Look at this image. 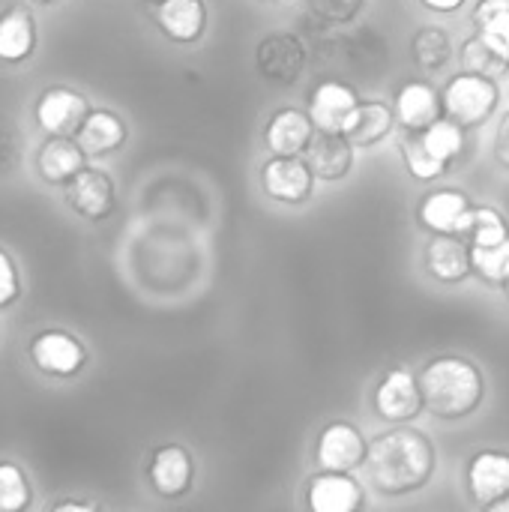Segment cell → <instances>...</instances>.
Here are the masks:
<instances>
[{"label":"cell","instance_id":"obj_30","mask_svg":"<svg viewBox=\"0 0 509 512\" xmlns=\"http://www.w3.org/2000/svg\"><path fill=\"white\" fill-rule=\"evenodd\" d=\"M462 66L468 72H480V75H489V78H501L509 69L507 60L495 48H489L480 36H471L462 45Z\"/></svg>","mask_w":509,"mask_h":512},{"label":"cell","instance_id":"obj_35","mask_svg":"<svg viewBox=\"0 0 509 512\" xmlns=\"http://www.w3.org/2000/svg\"><path fill=\"white\" fill-rule=\"evenodd\" d=\"M495 159H498L501 168L509 171V111L501 117L498 132H495Z\"/></svg>","mask_w":509,"mask_h":512},{"label":"cell","instance_id":"obj_7","mask_svg":"<svg viewBox=\"0 0 509 512\" xmlns=\"http://www.w3.org/2000/svg\"><path fill=\"white\" fill-rule=\"evenodd\" d=\"M423 390H420V378L411 375L408 369L396 366L390 369L378 390H375V414L393 426L399 423H411L420 411H423Z\"/></svg>","mask_w":509,"mask_h":512},{"label":"cell","instance_id":"obj_41","mask_svg":"<svg viewBox=\"0 0 509 512\" xmlns=\"http://www.w3.org/2000/svg\"><path fill=\"white\" fill-rule=\"evenodd\" d=\"M267 3H273V0H267Z\"/></svg>","mask_w":509,"mask_h":512},{"label":"cell","instance_id":"obj_14","mask_svg":"<svg viewBox=\"0 0 509 512\" xmlns=\"http://www.w3.org/2000/svg\"><path fill=\"white\" fill-rule=\"evenodd\" d=\"M30 357L33 363L45 372V375H54V378H72L84 360H87V351L84 345L63 333V330H48V333H39L30 345Z\"/></svg>","mask_w":509,"mask_h":512},{"label":"cell","instance_id":"obj_36","mask_svg":"<svg viewBox=\"0 0 509 512\" xmlns=\"http://www.w3.org/2000/svg\"><path fill=\"white\" fill-rule=\"evenodd\" d=\"M420 3L432 12H456L465 6V0H420Z\"/></svg>","mask_w":509,"mask_h":512},{"label":"cell","instance_id":"obj_25","mask_svg":"<svg viewBox=\"0 0 509 512\" xmlns=\"http://www.w3.org/2000/svg\"><path fill=\"white\" fill-rule=\"evenodd\" d=\"M477 36L509 63V0H480L474 9Z\"/></svg>","mask_w":509,"mask_h":512},{"label":"cell","instance_id":"obj_26","mask_svg":"<svg viewBox=\"0 0 509 512\" xmlns=\"http://www.w3.org/2000/svg\"><path fill=\"white\" fill-rule=\"evenodd\" d=\"M411 54H414L420 69L441 72L453 60V39H450L447 27H441V24L420 27L411 39Z\"/></svg>","mask_w":509,"mask_h":512},{"label":"cell","instance_id":"obj_8","mask_svg":"<svg viewBox=\"0 0 509 512\" xmlns=\"http://www.w3.org/2000/svg\"><path fill=\"white\" fill-rule=\"evenodd\" d=\"M465 489L471 501L483 510H492L501 498L509 495V453L504 450H483L468 462Z\"/></svg>","mask_w":509,"mask_h":512},{"label":"cell","instance_id":"obj_12","mask_svg":"<svg viewBox=\"0 0 509 512\" xmlns=\"http://www.w3.org/2000/svg\"><path fill=\"white\" fill-rule=\"evenodd\" d=\"M66 201L78 216H84L90 222H102L114 210V183L105 171L84 165L66 183Z\"/></svg>","mask_w":509,"mask_h":512},{"label":"cell","instance_id":"obj_31","mask_svg":"<svg viewBox=\"0 0 509 512\" xmlns=\"http://www.w3.org/2000/svg\"><path fill=\"white\" fill-rule=\"evenodd\" d=\"M471 246H492V243H501L509 237L507 219L495 210V207H474V216H471V225H468V234Z\"/></svg>","mask_w":509,"mask_h":512},{"label":"cell","instance_id":"obj_32","mask_svg":"<svg viewBox=\"0 0 509 512\" xmlns=\"http://www.w3.org/2000/svg\"><path fill=\"white\" fill-rule=\"evenodd\" d=\"M30 504V486L18 465L0 462V512H18Z\"/></svg>","mask_w":509,"mask_h":512},{"label":"cell","instance_id":"obj_33","mask_svg":"<svg viewBox=\"0 0 509 512\" xmlns=\"http://www.w3.org/2000/svg\"><path fill=\"white\" fill-rule=\"evenodd\" d=\"M306 9L324 24H348L366 9V0H306Z\"/></svg>","mask_w":509,"mask_h":512},{"label":"cell","instance_id":"obj_37","mask_svg":"<svg viewBox=\"0 0 509 512\" xmlns=\"http://www.w3.org/2000/svg\"><path fill=\"white\" fill-rule=\"evenodd\" d=\"M69 510L87 512V510H96V507H93V504H78V501H60V504L54 507V512H69Z\"/></svg>","mask_w":509,"mask_h":512},{"label":"cell","instance_id":"obj_21","mask_svg":"<svg viewBox=\"0 0 509 512\" xmlns=\"http://www.w3.org/2000/svg\"><path fill=\"white\" fill-rule=\"evenodd\" d=\"M396 126V111L384 102H360V108L354 111V117L345 126V138L354 147H375L381 144Z\"/></svg>","mask_w":509,"mask_h":512},{"label":"cell","instance_id":"obj_19","mask_svg":"<svg viewBox=\"0 0 509 512\" xmlns=\"http://www.w3.org/2000/svg\"><path fill=\"white\" fill-rule=\"evenodd\" d=\"M195 480V465L186 447L165 444L150 459V483L162 498H180L189 492Z\"/></svg>","mask_w":509,"mask_h":512},{"label":"cell","instance_id":"obj_13","mask_svg":"<svg viewBox=\"0 0 509 512\" xmlns=\"http://www.w3.org/2000/svg\"><path fill=\"white\" fill-rule=\"evenodd\" d=\"M357 108H360V99L354 87L342 81H321L309 93V117L315 120L318 132H345Z\"/></svg>","mask_w":509,"mask_h":512},{"label":"cell","instance_id":"obj_29","mask_svg":"<svg viewBox=\"0 0 509 512\" xmlns=\"http://www.w3.org/2000/svg\"><path fill=\"white\" fill-rule=\"evenodd\" d=\"M471 264L483 282L504 288L509 279V237L492 246H471Z\"/></svg>","mask_w":509,"mask_h":512},{"label":"cell","instance_id":"obj_11","mask_svg":"<svg viewBox=\"0 0 509 512\" xmlns=\"http://www.w3.org/2000/svg\"><path fill=\"white\" fill-rule=\"evenodd\" d=\"M90 114V102L69 90V87H51L36 102V120L51 135H72L81 129L84 117Z\"/></svg>","mask_w":509,"mask_h":512},{"label":"cell","instance_id":"obj_1","mask_svg":"<svg viewBox=\"0 0 509 512\" xmlns=\"http://www.w3.org/2000/svg\"><path fill=\"white\" fill-rule=\"evenodd\" d=\"M438 465V453L426 432L414 426H396L369 441V453L363 462L366 480L381 495L399 498L408 492H420Z\"/></svg>","mask_w":509,"mask_h":512},{"label":"cell","instance_id":"obj_6","mask_svg":"<svg viewBox=\"0 0 509 512\" xmlns=\"http://www.w3.org/2000/svg\"><path fill=\"white\" fill-rule=\"evenodd\" d=\"M306 45L300 42V36L285 33V30H273L258 42L255 51V66L267 81L276 84H294L303 69H306Z\"/></svg>","mask_w":509,"mask_h":512},{"label":"cell","instance_id":"obj_9","mask_svg":"<svg viewBox=\"0 0 509 512\" xmlns=\"http://www.w3.org/2000/svg\"><path fill=\"white\" fill-rule=\"evenodd\" d=\"M471 216H474V207H471L468 195L465 192H456V189H435L417 207L420 225L426 231H432V234H456V237H465L468 234V225H471Z\"/></svg>","mask_w":509,"mask_h":512},{"label":"cell","instance_id":"obj_20","mask_svg":"<svg viewBox=\"0 0 509 512\" xmlns=\"http://www.w3.org/2000/svg\"><path fill=\"white\" fill-rule=\"evenodd\" d=\"M318 180H345L354 168V144L342 132H315L309 150L303 153Z\"/></svg>","mask_w":509,"mask_h":512},{"label":"cell","instance_id":"obj_39","mask_svg":"<svg viewBox=\"0 0 509 512\" xmlns=\"http://www.w3.org/2000/svg\"><path fill=\"white\" fill-rule=\"evenodd\" d=\"M504 294H507V300H509V279L504 282Z\"/></svg>","mask_w":509,"mask_h":512},{"label":"cell","instance_id":"obj_24","mask_svg":"<svg viewBox=\"0 0 509 512\" xmlns=\"http://www.w3.org/2000/svg\"><path fill=\"white\" fill-rule=\"evenodd\" d=\"M36 48V27L30 12L24 9H6L0 15V60L21 63Z\"/></svg>","mask_w":509,"mask_h":512},{"label":"cell","instance_id":"obj_3","mask_svg":"<svg viewBox=\"0 0 509 512\" xmlns=\"http://www.w3.org/2000/svg\"><path fill=\"white\" fill-rule=\"evenodd\" d=\"M444 114L456 123H462L465 129L486 123L501 99V90L495 84V78L480 75V72H459L447 81L444 93Z\"/></svg>","mask_w":509,"mask_h":512},{"label":"cell","instance_id":"obj_27","mask_svg":"<svg viewBox=\"0 0 509 512\" xmlns=\"http://www.w3.org/2000/svg\"><path fill=\"white\" fill-rule=\"evenodd\" d=\"M420 138L447 165H453L465 153V126L450 117H438L432 126L420 129Z\"/></svg>","mask_w":509,"mask_h":512},{"label":"cell","instance_id":"obj_22","mask_svg":"<svg viewBox=\"0 0 509 512\" xmlns=\"http://www.w3.org/2000/svg\"><path fill=\"white\" fill-rule=\"evenodd\" d=\"M84 147L72 135H54L42 150H39V174L48 183H69L81 168H84Z\"/></svg>","mask_w":509,"mask_h":512},{"label":"cell","instance_id":"obj_17","mask_svg":"<svg viewBox=\"0 0 509 512\" xmlns=\"http://www.w3.org/2000/svg\"><path fill=\"white\" fill-rule=\"evenodd\" d=\"M393 111L396 120L408 129V132H420L426 126H432L441 114H444V99L441 93L426 84V81H405L396 90L393 99Z\"/></svg>","mask_w":509,"mask_h":512},{"label":"cell","instance_id":"obj_23","mask_svg":"<svg viewBox=\"0 0 509 512\" xmlns=\"http://www.w3.org/2000/svg\"><path fill=\"white\" fill-rule=\"evenodd\" d=\"M75 141L84 147L87 156L114 153L126 141V123L117 114H111V111H90L84 117L81 129L75 132Z\"/></svg>","mask_w":509,"mask_h":512},{"label":"cell","instance_id":"obj_34","mask_svg":"<svg viewBox=\"0 0 509 512\" xmlns=\"http://www.w3.org/2000/svg\"><path fill=\"white\" fill-rule=\"evenodd\" d=\"M18 300V270L15 261L0 249V309Z\"/></svg>","mask_w":509,"mask_h":512},{"label":"cell","instance_id":"obj_2","mask_svg":"<svg viewBox=\"0 0 509 512\" xmlns=\"http://www.w3.org/2000/svg\"><path fill=\"white\" fill-rule=\"evenodd\" d=\"M417 378L423 390V405L438 420H465L486 399L483 372L471 360L456 354L429 360Z\"/></svg>","mask_w":509,"mask_h":512},{"label":"cell","instance_id":"obj_28","mask_svg":"<svg viewBox=\"0 0 509 512\" xmlns=\"http://www.w3.org/2000/svg\"><path fill=\"white\" fill-rule=\"evenodd\" d=\"M402 159H405V168L417 177V180H438L450 171L447 162H441L420 138V132H408L402 138Z\"/></svg>","mask_w":509,"mask_h":512},{"label":"cell","instance_id":"obj_10","mask_svg":"<svg viewBox=\"0 0 509 512\" xmlns=\"http://www.w3.org/2000/svg\"><path fill=\"white\" fill-rule=\"evenodd\" d=\"M306 504L315 512H357L366 504V495L354 474L321 468L306 486Z\"/></svg>","mask_w":509,"mask_h":512},{"label":"cell","instance_id":"obj_15","mask_svg":"<svg viewBox=\"0 0 509 512\" xmlns=\"http://www.w3.org/2000/svg\"><path fill=\"white\" fill-rule=\"evenodd\" d=\"M150 15L171 42H198L207 27L204 0H150Z\"/></svg>","mask_w":509,"mask_h":512},{"label":"cell","instance_id":"obj_4","mask_svg":"<svg viewBox=\"0 0 509 512\" xmlns=\"http://www.w3.org/2000/svg\"><path fill=\"white\" fill-rule=\"evenodd\" d=\"M369 453V441L363 438V432L348 423V420H333L321 429L318 444H315V462L324 471H345L354 474L357 468H363Z\"/></svg>","mask_w":509,"mask_h":512},{"label":"cell","instance_id":"obj_40","mask_svg":"<svg viewBox=\"0 0 509 512\" xmlns=\"http://www.w3.org/2000/svg\"><path fill=\"white\" fill-rule=\"evenodd\" d=\"M33 3H54V0H33Z\"/></svg>","mask_w":509,"mask_h":512},{"label":"cell","instance_id":"obj_18","mask_svg":"<svg viewBox=\"0 0 509 512\" xmlns=\"http://www.w3.org/2000/svg\"><path fill=\"white\" fill-rule=\"evenodd\" d=\"M426 270L432 279L444 282V285H459L468 279V273L474 270L471 264V246L465 243V237L456 234H435L426 246Z\"/></svg>","mask_w":509,"mask_h":512},{"label":"cell","instance_id":"obj_16","mask_svg":"<svg viewBox=\"0 0 509 512\" xmlns=\"http://www.w3.org/2000/svg\"><path fill=\"white\" fill-rule=\"evenodd\" d=\"M318 126L315 120L300 111V108H279L267 126H264V141L270 147V153H282V156H303L315 138Z\"/></svg>","mask_w":509,"mask_h":512},{"label":"cell","instance_id":"obj_5","mask_svg":"<svg viewBox=\"0 0 509 512\" xmlns=\"http://www.w3.org/2000/svg\"><path fill=\"white\" fill-rule=\"evenodd\" d=\"M315 171L306 156H282L273 153L261 165V189L282 204H303L315 189Z\"/></svg>","mask_w":509,"mask_h":512},{"label":"cell","instance_id":"obj_38","mask_svg":"<svg viewBox=\"0 0 509 512\" xmlns=\"http://www.w3.org/2000/svg\"><path fill=\"white\" fill-rule=\"evenodd\" d=\"M492 512H509V495L507 498H501L498 504H492Z\"/></svg>","mask_w":509,"mask_h":512}]
</instances>
